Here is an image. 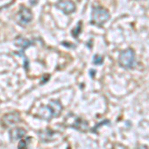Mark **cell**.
<instances>
[{
  "instance_id": "2",
  "label": "cell",
  "mask_w": 149,
  "mask_h": 149,
  "mask_svg": "<svg viewBox=\"0 0 149 149\" xmlns=\"http://www.w3.org/2000/svg\"><path fill=\"white\" fill-rule=\"evenodd\" d=\"M118 65L124 70H132L136 66V54L133 48H127L119 53Z\"/></svg>"
},
{
  "instance_id": "15",
  "label": "cell",
  "mask_w": 149,
  "mask_h": 149,
  "mask_svg": "<svg viewBox=\"0 0 149 149\" xmlns=\"http://www.w3.org/2000/svg\"><path fill=\"white\" fill-rule=\"evenodd\" d=\"M36 2H37V0H30V3L32 4V5H35Z\"/></svg>"
},
{
  "instance_id": "7",
  "label": "cell",
  "mask_w": 149,
  "mask_h": 149,
  "mask_svg": "<svg viewBox=\"0 0 149 149\" xmlns=\"http://www.w3.org/2000/svg\"><path fill=\"white\" fill-rule=\"evenodd\" d=\"M2 123L4 124V126H12L15 125L16 123L21 121L20 118V114H19L18 111H12L9 112V113H6L3 115L1 119Z\"/></svg>"
},
{
  "instance_id": "8",
  "label": "cell",
  "mask_w": 149,
  "mask_h": 149,
  "mask_svg": "<svg viewBox=\"0 0 149 149\" xmlns=\"http://www.w3.org/2000/svg\"><path fill=\"white\" fill-rule=\"evenodd\" d=\"M26 129L22 127H15L13 129H10L9 131V137H10L11 142H15L16 140H19L26 135Z\"/></svg>"
},
{
  "instance_id": "4",
  "label": "cell",
  "mask_w": 149,
  "mask_h": 149,
  "mask_svg": "<svg viewBox=\"0 0 149 149\" xmlns=\"http://www.w3.org/2000/svg\"><path fill=\"white\" fill-rule=\"evenodd\" d=\"M33 20V13L30 8L22 5L17 13V22L21 26H27Z\"/></svg>"
},
{
  "instance_id": "14",
  "label": "cell",
  "mask_w": 149,
  "mask_h": 149,
  "mask_svg": "<svg viewBox=\"0 0 149 149\" xmlns=\"http://www.w3.org/2000/svg\"><path fill=\"white\" fill-rule=\"evenodd\" d=\"M81 22H80L77 25V27L73 29V31H72V34H73V36L76 39H78V37H79V35L81 34Z\"/></svg>"
},
{
  "instance_id": "12",
  "label": "cell",
  "mask_w": 149,
  "mask_h": 149,
  "mask_svg": "<svg viewBox=\"0 0 149 149\" xmlns=\"http://www.w3.org/2000/svg\"><path fill=\"white\" fill-rule=\"evenodd\" d=\"M103 60H104V58L102 56H100V55H95V56H93V64L95 65V66H100V65L103 64Z\"/></svg>"
},
{
  "instance_id": "11",
  "label": "cell",
  "mask_w": 149,
  "mask_h": 149,
  "mask_svg": "<svg viewBox=\"0 0 149 149\" xmlns=\"http://www.w3.org/2000/svg\"><path fill=\"white\" fill-rule=\"evenodd\" d=\"M30 141H31V137H26V138L22 137L20 142L18 143V148H27Z\"/></svg>"
},
{
  "instance_id": "6",
  "label": "cell",
  "mask_w": 149,
  "mask_h": 149,
  "mask_svg": "<svg viewBox=\"0 0 149 149\" xmlns=\"http://www.w3.org/2000/svg\"><path fill=\"white\" fill-rule=\"evenodd\" d=\"M56 7L61 11H63L67 15H70V14L74 13L77 10L76 4L72 0H61L56 4Z\"/></svg>"
},
{
  "instance_id": "3",
  "label": "cell",
  "mask_w": 149,
  "mask_h": 149,
  "mask_svg": "<svg viewBox=\"0 0 149 149\" xmlns=\"http://www.w3.org/2000/svg\"><path fill=\"white\" fill-rule=\"evenodd\" d=\"M110 18V13L107 8L102 6H93L92 10V21L91 23L97 27L102 26Z\"/></svg>"
},
{
  "instance_id": "10",
  "label": "cell",
  "mask_w": 149,
  "mask_h": 149,
  "mask_svg": "<svg viewBox=\"0 0 149 149\" xmlns=\"http://www.w3.org/2000/svg\"><path fill=\"white\" fill-rule=\"evenodd\" d=\"M39 137L43 142H48V141H52L54 135L56 134L55 131H52L50 129H46V130H42L39 131Z\"/></svg>"
},
{
  "instance_id": "1",
  "label": "cell",
  "mask_w": 149,
  "mask_h": 149,
  "mask_svg": "<svg viewBox=\"0 0 149 149\" xmlns=\"http://www.w3.org/2000/svg\"><path fill=\"white\" fill-rule=\"evenodd\" d=\"M62 111H63V105L61 102L58 100H52L48 104L41 105L36 115L41 119L50 121L55 117L59 116Z\"/></svg>"
},
{
  "instance_id": "13",
  "label": "cell",
  "mask_w": 149,
  "mask_h": 149,
  "mask_svg": "<svg viewBox=\"0 0 149 149\" xmlns=\"http://www.w3.org/2000/svg\"><path fill=\"white\" fill-rule=\"evenodd\" d=\"M104 124H110V120H109V119H105V120H103L102 122H100V123H97L95 127L91 128V132H93V133H95V132H97L98 128H100V126L104 125Z\"/></svg>"
},
{
  "instance_id": "9",
  "label": "cell",
  "mask_w": 149,
  "mask_h": 149,
  "mask_svg": "<svg viewBox=\"0 0 149 149\" xmlns=\"http://www.w3.org/2000/svg\"><path fill=\"white\" fill-rule=\"evenodd\" d=\"M14 44H15V46L20 47L22 50H26L29 47L34 46L35 41L34 40H29V39L24 38V37H21V36H18V37L14 40Z\"/></svg>"
},
{
  "instance_id": "5",
  "label": "cell",
  "mask_w": 149,
  "mask_h": 149,
  "mask_svg": "<svg viewBox=\"0 0 149 149\" xmlns=\"http://www.w3.org/2000/svg\"><path fill=\"white\" fill-rule=\"evenodd\" d=\"M72 118H73V121L68 126L72 127V128L76 129V130L80 132H83V133H85L88 130H91L90 126H88V122L85 120L84 118L79 116H72Z\"/></svg>"
}]
</instances>
